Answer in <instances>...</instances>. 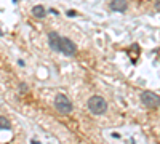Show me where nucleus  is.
<instances>
[{"mask_svg":"<svg viewBox=\"0 0 160 144\" xmlns=\"http://www.w3.org/2000/svg\"><path fill=\"white\" fill-rule=\"evenodd\" d=\"M87 106H88V109H90V112L94 115H103V114H106V111H107L106 99H104L103 96H98V95L91 96V98L88 99Z\"/></svg>","mask_w":160,"mask_h":144,"instance_id":"f257e3e1","label":"nucleus"},{"mask_svg":"<svg viewBox=\"0 0 160 144\" xmlns=\"http://www.w3.org/2000/svg\"><path fill=\"white\" fill-rule=\"evenodd\" d=\"M54 107H56V111L63 115H67L74 111V106H72V102H70V99L63 93L56 95V98H54Z\"/></svg>","mask_w":160,"mask_h":144,"instance_id":"f03ea898","label":"nucleus"},{"mask_svg":"<svg viewBox=\"0 0 160 144\" xmlns=\"http://www.w3.org/2000/svg\"><path fill=\"white\" fill-rule=\"evenodd\" d=\"M141 102L146 107L157 109V107H160V96L155 95L154 91H142L141 93Z\"/></svg>","mask_w":160,"mask_h":144,"instance_id":"7ed1b4c3","label":"nucleus"},{"mask_svg":"<svg viewBox=\"0 0 160 144\" xmlns=\"http://www.w3.org/2000/svg\"><path fill=\"white\" fill-rule=\"evenodd\" d=\"M59 53H63L64 56H75L77 54V45L67 37H61V43H59Z\"/></svg>","mask_w":160,"mask_h":144,"instance_id":"20e7f679","label":"nucleus"},{"mask_svg":"<svg viewBox=\"0 0 160 144\" xmlns=\"http://www.w3.org/2000/svg\"><path fill=\"white\" fill-rule=\"evenodd\" d=\"M59 43H61V35L56 32V30H51L48 34V45L53 51L59 53Z\"/></svg>","mask_w":160,"mask_h":144,"instance_id":"39448f33","label":"nucleus"},{"mask_svg":"<svg viewBox=\"0 0 160 144\" xmlns=\"http://www.w3.org/2000/svg\"><path fill=\"white\" fill-rule=\"evenodd\" d=\"M109 8H111L112 11L123 13V11H127V8H128V2L127 0H111Z\"/></svg>","mask_w":160,"mask_h":144,"instance_id":"423d86ee","label":"nucleus"},{"mask_svg":"<svg viewBox=\"0 0 160 144\" xmlns=\"http://www.w3.org/2000/svg\"><path fill=\"white\" fill-rule=\"evenodd\" d=\"M32 16H34V18H37V19H43L47 16L45 6H43V5H35L32 8Z\"/></svg>","mask_w":160,"mask_h":144,"instance_id":"0eeeda50","label":"nucleus"},{"mask_svg":"<svg viewBox=\"0 0 160 144\" xmlns=\"http://www.w3.org/2000/svg\"><path fill=\"white\" fill-rule=\"evenodd\" d=\"M11 128V123L6 117H0V130H10Z\"/></svg>","mask_w":160,"mask_h":144,"instance_id":"6e6552de","label":"nucleus"},{"mask_svg":"<svg viewBox=\"0 0 160 144\" xmlns=\"http://www.w3.org/2000/svg\"><path fill=\"white\" fill-rule=\"evenodd\" d=\"M75 15H77V13L74 11V10H69V11H67V16H69V18H70V16H75Z\"/></svg>","mask_w":160,"mask_h":144,"instance_id":"1a4fd4ad","label":"nucleus"},{"mask_svg":"<svg viewBox=\"0 0 160 144\" xmlns=\"http://www.w3.org/2000/svg\"><path fill=\"white\" fill-rule=\"evenodd\" d=\"M155 10H157V11H160V0H157V2H155Z\"/></svg>","mask_w":160,"mask_h":144,"instance_id":"9d476101","label":"nucleus"},{"mask_svg":"<svg viewBox=\"0 0 160 144\" xmlns=\"http://www.w3.org/2000/svg\"><path fill=\"white\" fill-rule=\"evenodd\" d=\"M30 144H40L39 141H35V139H32V141H30Z\"/></svg>","mask_w":160,"mask_h":144,"instance_id":"9b49d317","label":"nucleus"}]
</instances>
